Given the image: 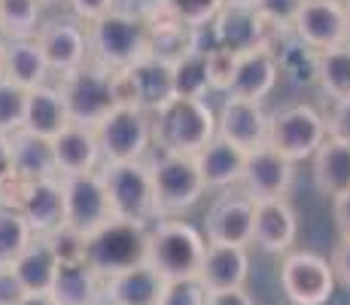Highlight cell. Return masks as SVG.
I'll return each mask as SVG.
<instances>
[{
	"label": "cell",
	"mask_w": 350,
	"mask_h": 305,
	"mask_svg": "<svg viewBox=\"0 0 350 305\" xmlns=\"http://www.w3.org/2000/svg\"><path fill=\"white\" fill-rule=\"evenodd\" d=\"M89 58L107 71H128L152 56V34L146 16L128 10H113L104 19L85 25Z\"/></svg>",
	"instance_id": "6da1fadb"
},
{
	"label": "cell",
	"mask_w": 350,
	"mask_h": 305,
	"mask_svg": "<svg viewBox=\"0 0 350 305\" xmlns=\"http://www.w3.org/2000/svg\"><path fill=\"white\" fill-rule=\"evenodd\" d=\"M146 168L152 178V202H156V220H180L204 199L207 186L201 180L195 156H177L152 147L146 156Z\"/></svg>",
	"instance_id": "7a4b0ae2"
},
{
	"label": "cell",
	"mask_w": 350,
	"mask_h": 305,
	"mask_svg": "<svg viewBox=\"0 0 350 305\" xmlns=\"http://www.w3.org/2000/svg\"><path fill=\"white\" fill-rule=\"evenodd\" d=\"M217 138V113L207 101L174 98L152 113V147L177 156H198Z\"/></svg>",
	"instance_id": "3957f363"
},
{
	"label": "cell",
	"mask_w": 350,
	"mask_h": 305,
	"mask_svg": "<svg viewBox=\"0 0 350 305\" xmlns=\"http://www.w3.org/2000/svg\"><path fill=\"white\" fill-rule=\"evenodd\" d=\"M204 247V235L189 223L156 220L146 232V266L161 281H192L198 278Z\"/></svg>",
	"instance_id": "277c9868"
},
{
	"label": "cell",
	"mask_w": 350,
	"mask_h": 305,
	"mask_svg": "<svg viewBox=\"0 0 350 305\" xmlns=\"http://www.w3.org/2000/svg\"><path fill=\"white\" fill-rule=\"evenodd\" d=\"M100 183H104L107 202H110L113 220L140 223L152 226L156 223V202H152V178L146 162H116V165H100Z\"/></svg>",
	"instance_id": "5b68a950"
},
{
	"label": "cell",
	"mask_w": 350,
	"mask_h": 305,
	"mask_svg": "<svg viewBox=\"0 0 350 305\" xmlns=\"http://www.w3.org/2000/svg\"><path fill=\"white\" fill-rule=\"evenodd\" d=\"M100 165L144 162L152 150V117L140 107H113L95 125Z\"/></svg>",
	"instance_id": "8992f818"
},
{
	"label": "cell",
	"mask_w": 350,
	"mask_h": 305,
	"mask_svg": "<svg viewBox=\"0 0 350 305\" xmlns=\"http://www.w3.org/2000/svg\"><path fill=\"white\" fill-rule=\"evenodd\" d=\"M113 77L116 71H107L98 61H85L79 71L67 73L58 83L64 104H67V117L77 125H89L95 128L107 113L116 107V92H113Z\"/></svg>",
	"instance_id": "52a82bcc"
},
{
	"label": "cell",
	"mask_w": 350,
	"mask_h": 305,
	"mask_svg": "<svg viewBox=\"0 0 350 305\" xmlns=\"http://www.w3.org/2000/svg\"><path fill=\"white\" fill-rule=\"evenodd\" d=\"M146 232L150 226H140V223L110 220L92 239H85V263L100 278L140 266L146 263Z\"/></svg>",
	"instance_id": "ba28073f"
},
{
	"label": "cell",
	"mask_w": 350,
	"mask_h": 305,
	"mask_svg": "<svg viewBox=\"0 0 350 305\" xmlns=\"http://www.w3.org/2000/svg\"><path fill=\"white\" fill-rule=\"evenodd\" d=\"M323 141H326V119L311 104H289L268 117L265 147H271L293 165L301 159H311Z\"/></svg>",
	"instance_id": "9c48e42d"
},
{
	"label": "cell",
	"mask_w": 350,
	"mask_h": 305,
	"mask_svg": "<svg viewBox=\"0 0 350 305\" xmlns=\"http://www.w3.org/2000/svg\"><path fill=\"white\" fill-rule=\"evenodd\" d=\"M0 205L16 208L25 217L33 235H52L64 226V193L62 178H46L33 183H6L0 186Z\"/></svg>",
	"instance_id": "30bf717a"
},
{
	"label": "cell",
	"mask_w": 350,
	"mask_h": 305,
	"mask_svg": "<svg viewBox=\"0 0 350 305\" xmlns=\"http://www.w3.org/2000/svg\"><path fill=\"white\" fill-rule=\"evenodd\" d=\"M280 290L293 305H326L335 293L332 266L311 250H289L280 263Z\"/></svg>",
	"instance_id": "8fae6325"
},
{
	"label": "cell",
	"mask_w": 350,
	"mask_h": 305,
	"mask_svg": "<svg viewBox=\"0 0 350 305\" xmlns=\"http://www.w3.org/2000/svg\"><path fill=\"white\" fill-rule=\"evenodd\" d=\"M62 193H64V226L79 232L83 239H92L98 229H104L113 220L110 202H107L98 171L62 178Z\"/></svg>",
	"instance_id": "7c38bea8"
},
{
	"label": "cell",
	"mask_w": 350,
	"mask_h": 305,
	"mask_svg": "<svg viewBox=\"0 0 350 305\" xmlns=\"http://www.w3.org/2000/svg\"><path fill=\"white\" fill-rule=\"evenodd\" d=\"M33 43L43 52L49 73H58V77L79 71L89 61V34H85V25L77 22L73 16L40 22Z\"/></svg>",
	"instance_id": "4fadbf2b"
},
{
	"label": "cell",
	"mask_w": 350,
	"mask_h": 305,
	"mask_svg": "<svg viewBox=\"0 0 350 305\" xmlns=\"http://www.w3.org/2000/svg\"><path fill=\"white\" fill-rule=\"evenodd\" d=\"M289 31L305 49L326 52L347 43V22L341 0H305L295 12Z\"/></svg>",
	"instance_id": "5bb4252c"
},
{
	"label": "cell",
	"mask_w": 350,
	"mask_h": 305,
	"mask_svg": "<svg viewBox=\"0 0 350 305\" xmlns=\"http://www.w3.org/2000/svg\"><path fill=\"white\" fill-rule=\"evenodd\" d=\"M213 34H217L219 49L232 56H244L253 49H271V40L278 28L265 22L256 12V6H223L213 19Z\"/></svg>",
	"instance_id": "9a60e30c"
},
{
	"label": "cell",
	"mask_w": 350,
	"mask_h": 305,
	"mask_svg": "<svg viewBox=\"0 0 350 305\" xmlns=\"http://www.w3.org/2000/svg\"><path fill=\"white\" fill-rule=\"evenodd\" d=\"M207 244H234L250 247L253 244V199L244 189H226L211 205L204 220Z\"/></svg>",
	"instance_id": "2e32d148"
},
{
	"label": "cell",
	"mask_w": 350,
	"mask_h": 305,
	"mask_svg": "<svg viewBox=\"0 0 350 305\" xmlns=\"http://www.w3.org/2000/svg\"><path fill=\"white\" fill-rule=\"evenodd\" d=\"M293 180H295V165L280 153H274L271 147H259V150L247 153L244 171H241V189L253 202L286 199Z\"/></svg>",
	"instance_id": "e0dca14e"
},
{
	"label": "cell",
	"mask_w": 350,
	"mask_h": 305,
	"mask_svg": "<svg viewBox=\"0 0 350 305\" xmlns=\"http://www.w3.org/2000/svg\"><path fill=\"white\" fill-rule=\"evenodd\" d=\"M217 138L228 141L244 153L259 150L268 141V113L256 101L226 98L217 117Z\"/></svg>",
	"instance_id": "ac0fdd59"
},
{
	"label": "cell",
	"mask_w": 350,
	"mask_h": 305,
	"mask_svg": "<svg viewBox=\"0 0 350 305\" xmlns=\"http://www.w3.org/2000/svg\"><path fill=\"white\" fill-rule=\"evenodd\" d=\"M247 278H250V250L234 244H207L195 281L204 287V293H219V290L247 287Z\"/></svg>",
	"instance_id": "d6986e66"
},
{
	"label": "cell",
	"mask_w": 350,
	"mask_h": 305,
	"mask_svg": "<svg viewBox=\"0 0 350 305\" xmlns=\"http://www.w3.org/2000/svg\"><path fill=\"white\" fill-rule=\"evenodd\" d=\"M299 235V217L286 199L253 202V244L265 254H289Z\"/></svg>",
	"instance_id": "ffe728a7"
},
{
	"label": "cell",
	"mask_w": 350,
	"mask_h": 305,
	"mask_svg": "<svg viewBox=\"0 0 350 305\" xmlns=\"http://www.w3.org/2000/svg\"><path fill=\"white\" fill-rule=\"evenodd\" d=\"M280 80V61L274 56V49H253L238 56L234 64V77L226 89V98H241V101H256L262 104V98L274 92Z\"/></svg>",
	"instance_id": "44dd1931"
},
{
	"label": "cell",
	"mask_w": 350,
	"mask_h": 305,
	"mask_svg": "<svg viewBox=\"0 0 350 305\" xmlns=\"http://www.w3.org/2000/svg\"><path fill=\"white\" fill-rule=\"evenodd\" d=\"M128 83L134 89V107L152 113H159L167 101H174V64L161 58H146L140 64L125 71Z\"/></svg>",
	"instance_id": "7402d4cb"
},
{
	"label": "cell",
	"mask_w": 350,
	"mask_h": 305,
	"mask_svg": "<svg viewBox=\"0 0 350 305\" xmlns=\"http://www.w3.org/2000/svg\"><path fill=\"white\" fill-rule=\"evenodd\" d=\"M10 159H12V183H33L46 178H58L52 141L18 128L10 134Z\"/></svg>",
	"instance_id": "603a6c76"
},
{
	"label": "cell",
	"mask_w": 350,
	"mask_h": 305,
	"mask_svg": "<svg viewBox=\"0 0 350 305\" xmlns=\"http://www.w3.org/2000/svg\"><path fill=\"white\" fill-rule=\"evenodd\" d=\"M52 153H55V168L58 178H73V174H89L98 171L100 165V150L95 141V128L89 125H70L52 141Z\"/></svg>",
	"instance_id": "cb8c5ba5"
},
{
	"label": "cell",
	"mask_w": 350,
	"mask_h": 305,
	"mask_svg": "<svg viewBox=\"0 0 350 305\" xmlns=\"http://www.w3.org/2000/svg\"><path fill=\"white\" fill-rule=\"evenodd\" d=\"M70 125L67 117V104L58 92V86H37L28 92V104H25V132L37 134V138L55 141L64 128Z\"/></svg>",
	"instance_id": "d4e9b609"
},
{
	"label": "cell",
	"mask_w": 350,
	"mask_h": 305,
	"mask_svg": "<svg viewBox=\"0 0 350 305\" xmlns=\"http://www.w3.org/2000/svg\"><path fill=\"white\" fill-rule=\"evenodd\" d=\"M104 293V278L85 260L79 263H58L55 278L49 287V300L55 305H89Z\"/></svg>",
	"instance_id": "484cf974"
},
{
	"label": "cell",
	"mask_w": 350,
	"mask_h": 305,
	"mask_svg": "<svg viewBox=\"0 0 350 305\" xmlns=\"http://www.w3.org/2000/svg\"><path fill=\"white\" fill-rule=\"evenodd\" d=\"M165 281L146 263L104 278V296L116 305H159Z\"/></svg>",
	"instance_id": "4316f807"
},
{
	"label": "cell",
	"mask_w": 350,
	"mask_h": 305,
	"mask_svg": "<svg viewBox=\"0 0 350 305\" xmlns=\"http://www.w3.org/2000/svg\"><path fill=\"white\" fill-rule=\"evenodd\" d=\"M244 159L247 153L232 147L223 138H213L211 144L204 147L195 162H198L201 180H204L207 189H232L241 183V171H244Z\"/></svg>",
	"instance_id": "83f0119b"
},
{
	"label": "cell",
	"mask_w": 350,
	"mask_h": 305,
	"mask_svg": "<svg viewBox=\"0 0 350 305\" xmlns=\"http://www.w3.org/2000/svg\"><path fill=\"white\" fill-rule=\"evenodd\" d=\"M3 80L25 92L46 86L49 67L33 40H10V43L3 40Z\"/></svg>",
	"instance_id": "f1b7e54d"
},
{
	"label": "cell",
	"mask_w": 350,
	"mask_h": 305,
	"mask_svg": "<svg viewBox=\"0 0 350 305\" xmlns=\"http://www.w3.org/2000/svg\"><path fill=\"white\" fill-rule=\"evenodd\" d=\"M314 183L323 195H335L350 189V144H341L335 138H326L320 150L314 153Z\"/></svg>",
	"instance_id": "f546056e"
},
{
	"label": "cell",
	"mask_w": 350,
	"mask_h": 305,
	"mask_svg": "<svg viewBox=\"0 0 350 305\" xmlns=\"http://www.w3.org/2000/svg\"><path fill=\"white\" fill-rule=\"evenodd\" d=\"M55 269H58V260L43 235H33V241L22 250V256L12 263V272H16V278L22 281V287L28 293H49Z\"/></svg>",
	"instance_id": "4dcf8cb0"
},
{
	"label": "cell",
	"mask_w": 350,
	"mask_h": 305,
	"mask_svg": "<svg viewBox=\"0 0 350 305\" xmlns=\"http://www.w3.org/2000/svg\"><path fill=\"white\" fill-rule=\"evenodd\" d=\"M314 80L332 101L350 98V43L314 52Z\"/></svg>",
	"instance_id": "1f68e13d"
},
{
	"label": "cell",
	"mask_w": 350,
	"mask_h": 305,
	"mask_svg": "<svg viewBox=\"0 0 350 305\" xmlns=\"http://www.w3.org/2000/svg\"><path fill=\"white\" fill-rule=\"evenodd\" d=\"M43 22L40 0H0V40H33Z\"/></svg>",
	"instance_id": "d6a6232c"
},
{
	"label": "cell",
	"mask_w": 350,
	"mask_h": 305,
	"mask_svg": "<svg viewBox=\"0 0 350 305\" xmlns=\"http://www.w3.org/2000/svg\"><path fill=\"white\" fill-rule=\"evenodd\" d=\"M207 92H211V80H207V56L186 52L183 58L174 61V98L204 101Z\"/></svg>",
	"instance_id": "836d02e7"
},
{
	"label": "cell",
	"mask_w": 350,
	"mask_h": 305,
	"mask_svg": "<svg viewBox=\"0 0 350 305\" xmlns=\"http://www.w3.org/2000/svg\"><path fill=\"white\" fill-rule=\"evenodd\" d=\"M31 241H33V232L25 223V217L16 208L0 205V266H12Z\"/></svg>",
	"instance_id": "e575fe53"
},
{
	"label": "cell",
	"mask_w": 350,
	"mask_h": 305,
	"mask_svg": "<svg viewBox=\"0 0 350 305\" xmlns=\"http://www.w3.org/2000/svg\"><path fill=\"white\" fill-rule=\"evenodd\" d=\"M156 6L174 22L186 28H198L217 19V12L226 6V0H156Z\"/></svg>",
	"instance_id": "d590c367"
},
{
	"label": "cell",
	"mask_w": 350,
	"mask_h": 305,
	"mask_svg": "<svg viewBox=\"0 0 350 305\" xmlns=\"http://www.w3.org/2000/svg\"><path fill=\"white\" fill-rule=\"evenodd\" d=\"M25 104H28V92L0 80V134L10 138L25 125Z\"/></svg>",
	"instance_id": "8d00e7d4"
},
{
	"label": "cell",
	"mask_w": 350,
	"mask_h": 305,
	"mask_svg": "<svg viewBox=\"0 0 350 305\" xmlns=\"http://www.w3.org/2000/svg\"><path fill=\"white\" fill-rule=\"evenodd\" d=\"M46 241H49V247H52V254H55L58 263H79V260H85V239L79 232H73V229L58 226L52 235H46Z\"/></svg>",
	"instance_id": "74e56055"
},
{
	"label": "cell",
	"mask_w": 350,
	"mask_h": 305,
	"mask_svg": "<svg viewBox=\"0 0 350 305\" xmlns=\"http://www.w3.org/2000/svg\"><path fill=\"white\" fill-rule=\"evenodd\" d=\"M204 287L192 278V281H165L159 305H204Z\"/></svg>",
	"instance_id": "f35d334b"
},
{
	"label": "cell",
	"mask_w": 350,
	"mask_h": 305,
	"mask_svg": "<svg viewBox=\"0 0 350 305\" xmlns=\"http://www.w3.org/2000/svg\"><path fill=\"white\" fill-rule=\"evenodd\" d=\"M301 3H305V0H256V12H259L271 28L284 31L293 25V19H295V12H299Z\"/></svg>",
	"instance_id": "ab89813d"
},
{
	"label": "cell",
	"mask_w": 350,
	"mask_h": 305,
	"mask_svg": "<svg viewBox=\"0 0 350 305\" xmlns=\"http://www.w3.org/2000/svg\"><path fill=\"white\" fill-rule=\"evenodd\" d=\"M234 64H238V56H232V52H226V49H217L207 56V80H211V89H217V92L228 89V83H232V77H234Z\"/></svg>",
	"instance_id": "60d3db41"
},
{
	"label": "cell",
	"mask_w": 350,
	"mask_h": 305,
	"mask_svg": "<svg viewBox=\"0 0 350 305\" xmlns=\"http://www.w3.org/2000/svg\"><path fill=\"white\" fill-rule=\"evenodd\" d=\"M326 119V138H335L341 144H350V98L332 101V110Z\"/></svg>",
	"instance_id": "b9f144b4"
},
{
	"label": "cell",
	"mask_w": 350,
	"mask_h": 305,
	"mask_svg": "<svg viewBox=\"0 0 350 305\" xmlns=\"http://www.w3.org/2000/svg\"><path fill=\"white\" fill-rule=\"evenodd\" d=\"M67 6H70L77 22L92 25V22H98V19H104L107 12L116 10V0H67Z\"/></svg>",
	"instance_id": "7bdbcfd3"
},
{
	"label": "cell",
	"mask_w": 350,
	"mask_h": 305,
	"mask_svg": "<svg viewBox=\"0 0 350 305\" xmlns=\"http://www.w3.org/2000/svg\"><path fill=\"white\" fill-rule=\"evenodd\" d=\"M25 296H28V290L22 287L12 266H0V305H22Z\"/></svg>",
	"instance_id": "ee69618b"
},
{
	"label": "cell",
	"mask_w": 350,
	"mask_h": 305,
	"mask_svg": "<svg viewBox=\"0 0 350 305\" xmlns=\"http://www.w3.org/2000/svg\"><path fill=\"white\" fill-rule=\"evenodd\" d=\"M332 275H335V284H345L350 290V239H341V244L332 250Z\"/></svg>",
	"instance_id": "f6af8a7d"
},
{
	"label": "cell",
	"mask_w": 350,
	"mask_h": 305,
	"mask_svg": "<svg viewBox=\"0 0 350 305\" xmlns=\"http://www.w3.org/2000/svg\"><path fill=\"white\" fill-rule=\"evenodd\" d=\"M332 217H335V226H338L341 239H350V189L332 199Z\"/></svg>",
	"instance_id": "bcb514c9"
},
{
	"label": "cell",
	"mask_w": 350,
	"mask_h": 305,
	"mask_svg": "<svg viewBox=\"0 0 350 305\" xmlns=\"http://www.w3.org/2000/svg\"><path fill=\"white\" fill-rule=\"evenodd\" d=\"M204 305H256V300L247 293V287H238V290H219V293H207Z\"/></svg>",
	"instance_id": "7dc6e473"
},
{
	"label": "cell",
	"mask_w": 350,
	"mask_h": 305,
	"mask_svg": "<svg viewBox=\"0 0 350 305\" xmlns=\"http://www.w3.org/2000/svg\"><path fill=\"white\" fill-rule=\"evenodd\" d=\"M12 180V159H10V138L0 134V186Z\"/></svg>",
	"instance_id": "c3c4849f"
},
{
	"label": "cell",
	"mask_w": 350,
	"mask_h": 305,
	"mask_svg": "<svg viewBox=\"0 0 350 305\" xmlns=\"http://www.w3.org/2000/svg\"><path fill=\"white\" fill-rule=\"evenodd\" d=\"M22 305H55V302L49 300V293H28L22 300Z\"/></svg>",
	"instance_id": "681fc988"
},
{
	"label": "cell",
	"mask_w": 350,
	"mask_h": 305,
	"mask_svg": "<svg viewBox=\"0 0 350 305\" xmlns=\"http://www.w3.org/2000/svg\"><path fill=\"white\" fill-rule=\"evenodd\" d=\"M228 6H256V0H226Z\"/></svg>",
	"instance_id": "f907efd6"
},
{
	"label": "cell",
	"mask_w": 350,
	"mask_h": 305,
	"mask_svg": "<svg viewBox=\"0 0 350 305\" xmlns=\"http://www.w3.org/2000/svg\"><path fill=\"white\" fill-rule=\"evenodd\" d=\"M345 22H347V43H350V0L345 3Z\"/></svg>",
	"instance_id": "816d5d0a"
},
{
	"label": "cell",
	"mask_w": 350,
	"mask_h": 305,
	"mask_svg": "<svg viewBox=\"0 0 350 305\" xmlns=\"http://www.w3.org/2000/svg\"><path fill=\"white\" fill-rule=\"evenodd\" d=\"M89 305H116V302H110V300H107V296H104V293H100V296H98V300H95V302H89Z\"/></svg>",
	"instance_id": "f5cc1de1"
},
{
	"label": "cell",
	"mask_w": 350,
	"mask_h": 305,
	"mask_svg": "<svg viewBox=\"0 0 350 305\" xmlns=\"http://www.w3.org/2000/svg\"><path fill=\"white\" fill-rule=\"evenodd\" d=\"M0 80H3V40H0Z\"/></svg>",
	"instance_id": "db71d44e"
},
{
	"label": "cell",
	"mask_w": 350,
	"mask_h": 305,
	"mask_svg": "<svg viewBox=\"0 0 350 305\" xmlns=\"http://www.w3.org/2000/svg\"><path fill=\"white\" fill-rule=\"evenodd\" d=\"M40 3H62V0H40Z\"/></svg>",
	"instance_id": "11a10c76"
}]
</instances>
